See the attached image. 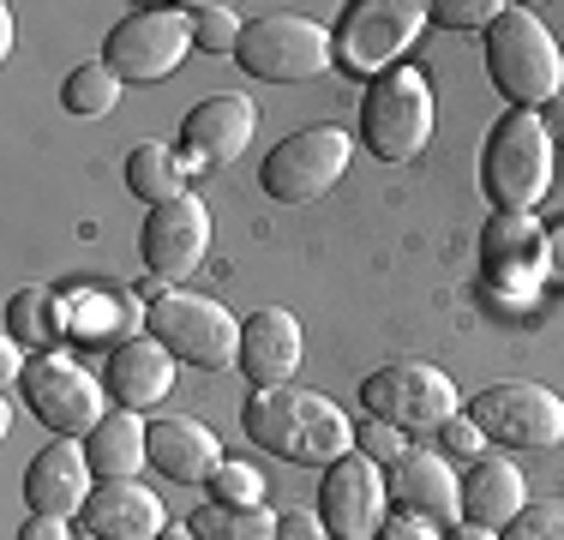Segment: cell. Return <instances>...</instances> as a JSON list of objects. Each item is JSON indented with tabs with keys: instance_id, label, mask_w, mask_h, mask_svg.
Wrapping results in <instances>:
<instances>
[{
	"instance_id": "1",
	"label": "cell",
	"mask_w": 564,
	"mask_h": 540,
	"mask_svg": "<svg viewBox=\"0 0 564 540\" xmlns=\"http://www.w3.org/2000/svg\"><path fill=\"white\" fill-rule=\"evenodd\" d=\"M240 426L259 451L282 456L301 468H330L355 451V426L325 390H301V385H276V390H252L240 402Z\"/></svg>"
},
{
	"instance_id": "2",
	"label": "cell",
	"mask_w": 564,
	"mask_h": 540,
	"mask_svg": "<svg viewBox=\"0 0 564 540\" xmlns=\"http://www.w3.org/2000/svg\"><path fill=\"white\" fill-rule=\"evenodd\" d=\"M553 139L541 132V115L505 108L480 144V193L492 216H534V205L553 186Z\"/></svg>"
},
{
	"instance_id": "3",
	"label": "cell",
	"mask_w": 564,
	"mask_h": 540,
	"mask_svg": "<svg viewBox=\"0 0 564 540\" xmlns=\"http://www.w3.org/2000/svg\"><path fill=\"white\" fill-rule=\"evenodd\" d=\"M487 78L510 108L541 115V108L564 90V48L553 43V31H546L534 12L505 7L499 24L487 31Z\"/></svg>"
},
{
	"instance_id": "4",
	"label": "cell",
	"mask_w": 564,
	"mask_h": 540,
	"mask_svg": "<svg viewBox=\"0 0 564 540\" xmlns=\"http://www.w3.org/2000/svg\"><path fill=\"white\" fill-rule=\"evenodd\" d=\"M433 127H438L433 78L421 66H391L360 97V144L379 162H414L433 144Z\"/></svg>"
},
{
	"instance_id": "5",
	"label": "cell",
	"mask_w": 564,
	"mask_h": 540,
	"mask_svg": "<svg viewBox=\"0 0 564 540\" xmlns=\"http://www.w3.org/2000/svg\"><path fill=\"white\" fill-rule=\"evenodd\" d=\"M144 336H156L174 360H186L198 372H223L240 360V318L210 294L163 289L144 306Z\"/></svg>"
},
{
	"instance_id": "6",
	"label": "cell",
	"mask_w": 564,
	"mask_h": 540,
	"mask_svg": "<svg viewBox=\"0 0 564 540\" xmlns=\"http://www.w3.org/2000/svg\"><path fill=\"white\" fill-rule=\"evenodd\" d=\"M235 66L252 73L259 85H306L325 66H337V48H330L325 24L306 19V12H259L240 31Z\"/></svg>"
},
{
	"instance_id": "7",
	"label": "cell",
	"mask_w": 564,
	"mask_h": 540,
	"mask_svg": "<svg viewBox=\"0 0 564 540\" xmlns=\"http://www.w3.org/2000/svg\"><path fill=\"white\" fill-rule=\"evenodd\" d=\"M360 409L397 432H438L463 414V397L433 360H384L379 372L360 378Z\"/></svg>"
},
{
	"instance_id": "8",
	"label": "cell",
	"mask_w": 564,
	"mask_h": 540,
	"mask_svg": "<svg viewBox=\"0 0 564 540\" xmlns=\"http://www.w3.org/2000/svg\"><path fill=\"white\" fill-rule=\"evenodd\" d=\"M421 24H426V7H414V0H355V7H343L337 31H330L337 66L372 85L391 66H402V54L421 36Z\"/></svg>"
},
{
	"instance_id": "9",
	"label": "cell",
	"mask_w": 564,
	"mask_h": 540,
	"mask_svg": "<svg viewBox=\"0 0 564 540\" xmlns=\"http://www.w3.org/2000/svg\"><path fill=\"white\" fill-rule=\"evenodd\" d=\"M19 397L55 439H90V432L109 421V390H102V378H90L73 355H61V348L31 355Z\"/></svg>"
},
{
	"instance_id": "10",
	"label": "cell",
	"mask_w": 564,
	"mask_h": 540,
	"mask_svg": "<svg viewBox=\"0 0 564 540\" xmlns=\"http://www.w3.org/2000/svg\"><path fill=\"white\" fill-rule=\"evenodd\" d=\"M348 156H355V139L343 127H301L271 144V156L259 162V186L276 205H318L348 174Z\"/></svg>"
},
{
	"instance_id": "11",
	"label": "cell",
	"mask_w": 564,
	"mask_h": 540,
	"mask_svg": "<svg viewBox=\"0 0 564 540\" xmlns=\"http://www.w3.org/2000/svg\"><path fill=\"white\" fill-rule=\"evenodd\" d=\"M468 421L492 451H553L564 444V397L529 378H510V385H487L480 397H468Z\"/></svg>"
},
{
	"instance_id": "12",
	"label": "cell",
	"mask_w": 564,
	"mask_h": 540,
	"mask_svg": "<svg viewBox=\"0 0 564 540\" xmlns=\"http://www.w3.org/2000/svg\"><path fill=\"white\" fill-rule=\"evenodd\" d=\"M186 54H193L186 12L181 7H139L127 19H115V31L102 36L97 61L109 66L120 85H156V78L181 73Z\"/></svg>"
},
{
	"instance_id": "13",
	"label": "cell",
	"mask_w": 564,
	"mask_h": 540,
	"mask_svg": "<svg viewBox=\"0 0 564 540\" xmlns=\"http://www.w3.org/2000/svg\"><path fill=\"white\" fill-rule=\"evenodd\" d=\"M318 517H325L330 540H379L384 517H391V480H384V468L360 451L330 463L325 486H318Z\"/></svg>"
},
{
	"instance_id": "14",
	"label": "cell",
	"mask_w": 564,
	"mask_h": 540,
	"mask_svg": "<svg viewBox=\"0 0 564 540\" xmlns=\"http://www.w3.org/2000/svg\"><path fill=\"white\" fill-rule=\"evenodd\" d=\"M139 252H144V264H151L156 282H174V289H181V277H193L210 252L205 198L186 193V198H169V205H151V216H144V228H139Z\"/></svg>"
},
{
	"instance_id": "15",
	"label": "cell",
	"mask_w": 564,
	"mask_h": 540,
	"mask_svg": "<svg viewBox=\"0 0 564 540\" xmlns=\"http://www.w3.org/2000/svg\"><path fill=\"white\" fill-rule=\"evenodd\" d=\"M252 132H259L252 97H240V90L205 97L198 108H186V120H181V156H186V169H228L235 156H247Z\"/></svg>"
},
{
	"instance_id": "16",
	"label": "cell",
	"mask_w": 564,
	"mask_h": 540,
	"mask_svg": "<svg viewBox=\"0 0 564 540\" xmlns=\"http://www.w3.org/2000/svg\"><path fill=\"white\" fill-rule=\"evenodd\" d=\"M546 270V235L534 228V216H492L480 235V277L487 289H499L505 301H529L534 282Z\"/></svg>"
},
{
	"instance_id": "17",
	"label": "cell",
	"mask_w": 564,
	"mask_h": 540,
	"mask_svg": "<svg viewBox=\"0 0 564 540\" xmlns=\"http://www.w3.org/2000/svg\"><path fill=\"white\" fill-rule=\"evenodd\" d=\"M384 480H391V510H409L433 529L463 522V480L451 475V463L438 451H409L397 468H384Z\"/></svg>"
},
{
	"instance_id": "18",
	"label": "cell",
	"mask_w": 564,
	"mask_h": 540,
	"mask_svg": "<svg viewBox=\"0 0 564 540\" xmlns=\"http://www.w3.org/2000/svg\"><path fill=\"white\" fill-rule=\"evenodd\" d=\"M301 318L282 313V306H259L252 318H240V378L252 390H276L301 372Z\"/></svg>"
},
{
	"instance_id": "19",
	"label": "cell",
	"mask_w": 564,
	"mask_h": 540,
	"mask_svg": "<svg viewBox=\"0 0 564 540\" xmlns=\"http://www.w3.org/2000/svg\"><path fill=\"white\" fill-rule=\"evenodd\" d=\"M90 486H97V475H90V463H85V444L55 439L48 451L31 456V468H24V505H31V517H66L73 522L78 510H85Z\"/></svg>"
},
{
	"instance_id": "20",
	"label": "cell",
	"mask_w": 564,
	"mask_h": 540,
	"mask_svg": "<svg viewBox=\"0 0 564 540\" xmlns=\"http://www.w3.org/2000/svg\"><path fill=\"white\" fill-rule=\"evenodd\" d=\"M78 522H85L90 540H156L169 529V510L139 480H97L85 510H78Z\"/></svg>"
},
{
	"instance_id": "21",
	"label": "cell",
	"mask_w": 564,
	"mask_h": 540,
	"mask_svg": "<svg viewBox=\"0 0 564 540\" xmlns=\"http://www.w3.org/2000/svg\"><path fill=\"white\" fill-rule=\"evenodd\" d=\"M174 367L181 360L169 355L156 336H127L120 348H109V367H102V390H109L115 409H156V402L174 390Z\"/></svg>"
},
{
	"instance_id": "22",
	"label": "cell",
	"mask_w": 564,
	"mask_h": 540,
	"mask_svg": "<svg viewBox=\"0 0 564 540\" xmlns=\"http://www.w3.org/2000/svg\"><path fill=\"white\" fill-rule=\"evenodd\" d=\"M228 463L217 432L205 421H193V414H163V421H151V468L181 486H205L217 468Z\"/></svg>"
},
{
	"instance_id": "23",
	"label": "cell",
	"mask_w": 564,
	"mask_h": 540,
	"mask_svg": "<svg viewBox=\"0 0 564 540\" xmlns=\"http://www.w3.org/2000/svg\"><path fill=\"white\" fill-rule=\"evenodd\" d=\"M522 505H529V480H522V468L510 463V456H492V451H487L480 463H468V480H463V522L499 534Z\"/></svg>"
},
{
	"instance_id": "24",
	"label": "cell",
	"mask_w": 564,
	"mask_h": 540,
	"mask_svg": "<svg viewBox=\"0 0 564 540\" xmlns=\"http://www.w3.org/2000/svg\"><path fill=\"white\" fill-rule=\"evenodd\" d=\"M85 463L97 480H139V468L151 463V426L132 409H109V421L85 439Z\"/></svg>"
},
{
	"instance_id": "25",
	"label": "cell",
	"mask_w": 564,
	"mask_h": 540,
	"mask_svg": "<svg viewBox=\"0 0 564 540\" xmlns=\"http://www.w3.org/2000/svg\"><path fill=\"white\" fill-rule=\"evenodd\" d=\"M127 186H132V198H144V205L186 198V156H181V144H163V139L132 144V151H127Z\"/></svg>"
},
{
	"instance_id": "26",
	"label": "cell",
	"mask_w": 564,
	"mask_h": 540,
	"mask_svg": "<svg viewBox=\"0 0 564 540\" xmlns=\"http://www.w3.org/2000/svg\"><path fill=\"white\" fill-rule=\"evenodd\" d=\"M61 336H66V313H61V294L55 289H19L7 301V343L48 355Z\"/></svg>"
},
{
	"instance_id": "27",
	"label": "cell",
	"mask_w": 564,
	"mask_h": 540,
	"mask_svg": "<svg viewBox=\"0 0 564 540\" xmlns=\"http://www.w3.org/2000/svg\"><path fill=\"white\" fill-rule=\"evenodd\" d=\"M198 540H276V510L264 505H205L186 517Z\"/></svg>"
},
{
	"instance_id": "28",
	"label": "cell",
	"mask_w": 564,
	"mask_h": 540,
	"mask_svg": "<svg viewBox=\"0 0 564 540\" xmlns=\"http://www.w3.org/2000/svg\"><path fill=\"white\" fill-rule=\"evenodd\" d=\"M120 78L109 73L102 61H85V66H73L66 73V85H61V108L66 115H78V120H102V115H115L120 108Z\"/></svg>"
},
{
	"instance_id": "29",
	"label": "cell",
	"mask_w": 564,
	"mask_h": 540,
	"mask_svg": "<svg viewBox=\"0 0 564 540\" xmlns=\"http://www.w3.org/2000/svg\"><path fill=\"white\" fill-rule=\"evenodd\" d=\"M186 12V31H193V48L205 54H235L240 48V31H247V19H240L235 7H217V0H193Z\"/></svg>"
},
{
	"instance_id": "30",
	"label": "cell",
	"mask_w": 564,
	"mask_h": 540,
	"mask_svg": "<svg viewBox=\"0 0 564 540\" xmlns=\"http://www.w3.org/2000/svg\"><path fill=\"white\" fill-rule=\"evenodd\" d=\"M499 540H564V498H529L499 529Z\"/></svg>"
},
{
	"instance_id": "31",
	"label": "cell",
	"mask_w": 564,
	"mask_h": 540,
	"mask_svg": "<svg viewBox=\"0 0 564 540\" xmlns=\"http://www.w3.org/2000/svg\"><path fill=\"white\" fill-rule=\"evenodd\" d=\"M505 0H433L426 7V19L445 24V31H468V36H487L492 24H499Z\"/></svg>"
},
{
	"instance_id": "32",
	"label": "cell",
	"mask_w": 564,
	"mask_h": 540,
	"mask_svg": "<svg viewBox=\"0 0 564 540\" xmlns=\"http://www.w3.org/2000/svg\"><path fill=\"white\" fill-rule=\"evenodd\" d=\"M210 486V505H264V475L252 463H223Z\"/></svg>"
},
{
	"instance_id": "33",
	"label": "cell",
	"mask_w": 564,
	"mask_h": 540,
	"mask_svg": "<svg viewBox=\"0 0 564 540\" xmlns=\"http://www.w3.org/2000/svg\"><path fill=\"white\" fill-rule=\"evenodd\" d=\"M355 451L372 456L379 468H397L402 456H409V439H402L391 421H372V414H367V426H355Z\"/></svg>"
},
{
	"instance_id": "34",
	"label": "cell",
	"mask_w": 564,
	"mask_h": 540,
	"mask_svg": "<svg viewBox=\"0 0 564 540\" xmlns=\"http://www.w3.org/2000/svg\"><path fill=\"white\" fill-rule=\"evenodd\" d=\"M438 444H445L451 456H463V463H480V456L492 451V444L480 439V426L468 421V414H456V421H445V426H438Z\"/></svg>"
},
{
	"instance_id": "35",
	"label": "cell",
	"mask_w": 564,
	"mask_h": 540,
	"mask_svg": "<svg viewBox=\"0 0 564 540\" xmlns=\"http://www.w3.org/2000/svg\"><path fill=\"white\" fill-rule=\"evenodd\" d=\"M276 540H330L318 510H276Z\"/></svg>"
},
{
	"instance_id": "36",
	"label": "cell",
	"mask_w": 564,
	"mask_h": 540,
	"mask_svg": "<svg viewBox=\"0 0 564 540\" xmlns=\"http://www.w3.org/2000/svg\"><path fill=\"white\" fill-rule=\"evenodd\" d=\"M379 540H445V529L409 517V510H391V517H384V529H379Z\"/></svg>"
},
{
	"instance_id": "37",
	"label": "cell",
	"mask_w": 564,
	"mask_h": 540,
	"mask_svg": "<svg viewBox=\"0 0 564 540\" xmlns=\"http://www.w3.org/2000/svg\"><path fill=\"white\" fill-rule=\"evenodd\" d=\"M19 540H73V522L66 517H31L19 529Z\"/></svg>"
},
{
	"instance_id": "38",
	"label": "cell",
	"mask_w": 564,
	"mask_h": 540,
	"mask_svg": "<svg viewBox=\"0 0 564 540\" xmlns=\"http://www.w3.org/2000/svg\"><path fill=\"white\" fill-rule=\"evenodd\" d=\"M541 132L553 139V151H564V90H558V97L541 108Z\"/></svg>"
},
{
	"instance_id": "39",
	"label": "cell",
	"mask_w": 564,
	"mask_h": 540,
	"mask_svg": "<svg viewBox=\"0 0 564 540\" xmlns=\"http://www.w3.org/2000/svg\"><path fill=\"white\" fill-rule=\"evenodd\" d=\"M445 540H499L492 529H475V522H456V529H445Z\"/></svg>"
},
{
	"instance_id": "40",
	"label": "cell",
	"mask_w": 564,
	"mask_h": 540,
	"mask_svg": "<svg viewBox=\"0 0 564 540\" xmlns=\"http://www.w3.org/2000/svg\"><path fill=\"white\" fill-rule=\"evenodd\" d=\"M0 54H12V7H0Z\"/></svg>"
},
{
	"instance_id": "41",
	"label": "cell",
	"mask_w": 564,
	"mask_h": 540,
	"mask_svg": "<svg viewBox=\"0 0 564 540\" xmlns=\"http://www.w3.org/2000/svg\"><path fill=\"white\" fill-rule=\"evenodd\" d=\"M546 252H553L546 264H558V270H564V228H558V235H546Z\"/></svg>"
},
{
	"instance_id": "42",
	"label": "cell",
	"mask_w": 564,
	"mask_h": 540,
	"mask_svg": "<svg viewBox=\"0 0 564 540\" xmlns=\"http://www.w3.org/2000/svg\"><path fill=\"white\" fill-rule=\"evenodd\" d=\"M156 540H198V534H193V529H163Z\"/></svg>"
}]
</instances>
